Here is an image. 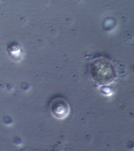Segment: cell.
<instances>
[{"instance_id": "cell-1", "label": "cell", "mask_w": 134, "mask_h": 151, "mask_svg": "<svg viewBox=\"0 0 134 151\" xmlns=\"http://www.w3.org/2000/svg\"><path fill=\"white\" fill-rule=\"evenodd\" d=\"M51 111L55 117L62 120L69 115L70 107L66 100L62 99H55L52 104Z\"/></svg>"}]
</instances>
